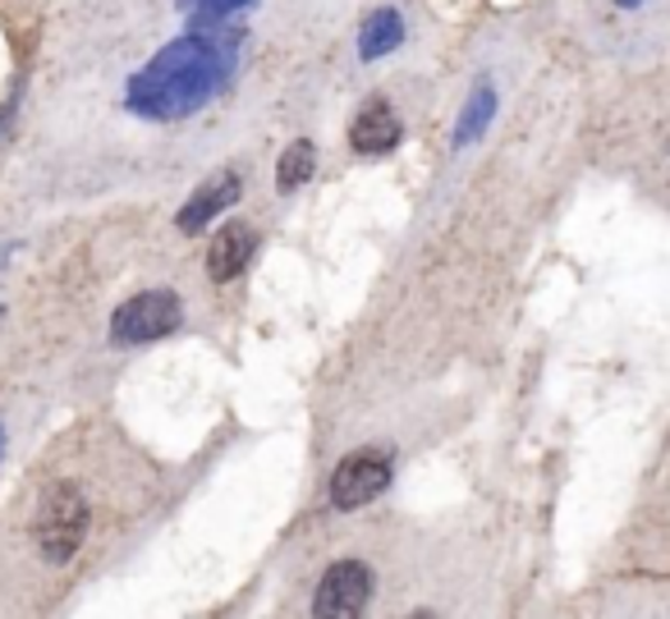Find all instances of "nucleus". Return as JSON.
I'll return each mask as SVG.
<instances>
[{"label": "nucleus", "instance_id": "1a4fd4ad", "mask_svg": "<svg viewBox=\"0 0 670 619\" xmlns=\"http://www.w3.org/2000/svg\"><path fill=\"white\" fill-rule=\"evenodd\" d=\"M349 143H354V151H363V157H382V151H391L400 143L395 110L386 101H367L349 125Z\"/></svg>", "mask_w": 670, "mask_h": 619}, {"label": "nucleus", "instance_id": "0eeeda50", "mask_svg": "<svg viewBox=\"0 0 670 619\" xmlns=\"http://www.w3.org/2000/svg\"><path fill=\"white\" fill-rule=\"evenodd\" d=\"M257 253V229L248 220H230V225H220V235L211 239L207 248V271H211V281H235L239 271L253 262Z\"/></svg>", "mask_w": 670, "mask_h": 619}, {"label": "nucleus", "instance_id": "6e6552de", "mask_svg": "<svg viewBox=\"0 0 670 619\" xmlns=\"http://www.w3.org/2000/svg\"><path fill=\"white\" fill-rule=\"evenodd\" d=\"M235 198H239V175H235V170L211 175V179L194 193V203H184V212H179V229H184V235H198V229H203L207 220H216V216L226 212Z\"/></svg>", "mask_w": 670, "mask_h": 619}, {"label": "nucleus", "instance_id": "f257e3e1", "mask_svg": "<svg viewBox=\"0 0 670 619\" xmlns=\"http://www.w3.org/2000/svg\"><path fill=\"white\" fill-rule=\"evenodd\" d=\"M220 79H226V56L211 42H203V37H184V42L166 47L138 73L129 101L147 115H157V120H179V115L198 110Z\"/></svg>", "mask_w": 670, "mask_h": 619}, {"label": "nucleus", "instance_id": "9b49d317", "mask_svg": "<svg viewBox=\"0 0 670 619\" xmlns=\"http://www.w3.org/2000/svg\"><path fill=\"white\" fill-rule=\"evenodd\" d=\"M313 170H317L313 143H294V147H285V157H280V166H276V184H280L285 193H294V188H304V184L313 179Z\"/></svg>", "mask_w": 670, "mask_h": 619}, {"label": "nucleus", "instance_id": "423d86ee", "mask_svg": "<svg viewBox=\"0 0 670 619\" xmlns=\"http://www.w3.org/2000/svg\"><path fill=\"white\" fill-rule=\"evenodd\" d=\"M391 482V463L386 454H349L331 478V500L335 510H358L367 500H377Z\"/></svg>", "mask_w": 670, "mask_h": 619}, {"label": "nucleus", "instance_id": "7ed1b4c3", "mask_svg": "<svg viewBox=\"0 0 670 619\" xmlns=\"http://www.w3.org/2000/svg\"><path fill=\"white\" fill-rule=\"evenodd\" d=\"M32 537H37V551H42L51 564H65L88 537V500H83V491L73 482H51L47 495H42V505H37Z\"/></svg>", "mask_w": 670, "mask_h": 619}, {"label": "nucleus", "instance_id": "f8f14e48", "mask_svg": "<svg viewBox=\"0 0 670 619\" xmlns=\"http://www.w3.org/2000/svg\"><path fill=\"white\" fill-rule=\"evenodd\" d=\"M0 450H6V432H0Z\"/></svg>", "mask_w": 670, "mask_h": 619}, {"label": "nucleus", "instance_id": "39448f33", "mask_svg": "<svg viewBox=\"0 0 670 619\" xmlns=\"http://www.w3.org/2000/svg\"><path fill=\"white\" fill-rule=\"evenodd\" d=\"M372 597V573L367 564L358 560H341L322 573V588H317V601H313V615L317 619H349L367 606Z\"/></svg>", "mask_w": 670, "mask_h": 619}, {"label": "nucleus", "instance_id": "20e7f679", "mask_svg": "<svg viewBox=\"0 0 670 619\" xmlns=\"http://www.w3.org/2000/svg\"><path fill=\"white\" fill-rule=\"evenodd\" d=\"M179 322H184L179 298L170 289H147V294H134L125 307H116V317H110V340L147 344V340L170 335Z\"/></svg>", "mask_w": 670, "mask_h": 619}, {"label": "nucleus", "instance_id": "9d476101", "mask_svg": "<svg viewBox=\"0 0 670 619\" xmlns=\"http://www.w3.org/2000/svg\"><path fill=\"white\" fill-rule=\"evenodd\" d=\"M400 37H404L400 14H395V10H377V14L367 19V28H363V56L372 60V56L395 51V47H400Z\"/></svg>", "mask_w": 670, "mask_h": 619}, {"label": "nucleus", "instance_id": "f03ea898", "mask_svg": "<svg viewBox=\"0 0 670 619\" xmlns=\"http://www.w3.org/2000/svg\"><path fill=\"white\" fill-rule=\"evenodd\" d=\"M583 28L598 51L648 65L670 51V0H583Z\"/></svg>", "mask_w": 670, "mask_h": 619}]
</instances>
